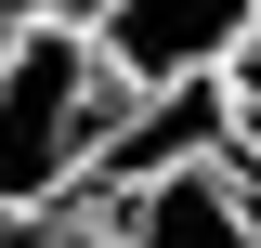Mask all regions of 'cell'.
I'll use <instances>...</instances> for the list:
<instances>
[{
	"label": "cell",
	"mask_w": 261,
	"mask_h": 248,
	"mask_svg": "<svg viewBox=\"0 0 261 248\" xmlns=\"http://www.w3.org/2000/svg\"><path fill=\"white\" fill-rule=\"evenodd\" d=\"M118 248H261V157L209 144V157H170V170H130Z\"/></svg>",
	"instance_id": "obj_2"
},
{
	"label": "cell",
	"mask_w": 261,
	"mask_h": 248,
	"mask_svg": "<svg viewBox=\"0 0 261 248\" xmlns=\"http://www.w3.org/2000/svg\"><path fill=\"white\" fill-rule=\"evenodd\" d=\"M209 105H222V144H235V157H261V27L235 39V53H222V79H209Z\"/></svg>",
	"instance_id": "obj_4"
},
{
	"label": "cell",
	"mask_w": 261,
	"mask_h": 248,
	"mask_svg": "<svg viewBox=\"0 0 261 248\" xmlns=\"http://www.w3.org/2000/svg\"><path fill=\"white\" fill-rule=\"evenodd\" d=\"M0 235H13V222H0Z\"/></svg>",
	"instance_id": "obj_7"
},
{
	"label": "cell",
	"mask_w": 261,
	"mask_h": 248,
	"mask_svg": "<svg viewBox=\"0 0 261 248\" xmlns=\"http://www.w3.org/2000/svg\"><path fill=\"white\" fill-rule=\"evenodd\" d=\"M0 248H118V222H105V209H39V222H13Z\"/></svg>",
	"instance_id": "obj_5"
},
{
	"label": "cell",
	"mask_w": 261,
	"mask_h": 248,
	"mask_svg": "<svg viewBox=\"0 0 261 248\" xmlns=\"http://www.w3.org/2000/svg\"><path fill=\"white\" fill-rule=\"evenodd\" d=\"M105 0H0V27H92Z\"/></svg>",
	"instance_id": "obj_6"
},
{
	"label": "cell",
	"mask_w": 261,
	"mask_h": 248,
	"mask_svg": "<svg viewBox=\"0 0 261 248\" xmlns=\"http://www.w3.org/2000/svg\"><path fill=\"white\" fill-rule=\"evenodd\" d=\"M261 27V0H105L92 13V53L130 105L144 92H196V79H222V53Z\"/></svg>",
	"instance_id": "obj_3"
},
{
	"label": "cell",
	"mask_w": 261,
	"mask_h": 248,
	"mask_svg": "<svg viewBox=\"0 0 261 248\" xmlns=\"http://www.w3.org/2000/svg\"><path fill=\"white\" fill-rule=\"evenodd\" d=\"M130 92L105 79L92 27H0V222H39L105 170Z\"/></svg>",
	"instance_id": "obj_1"
}]
</instances>
